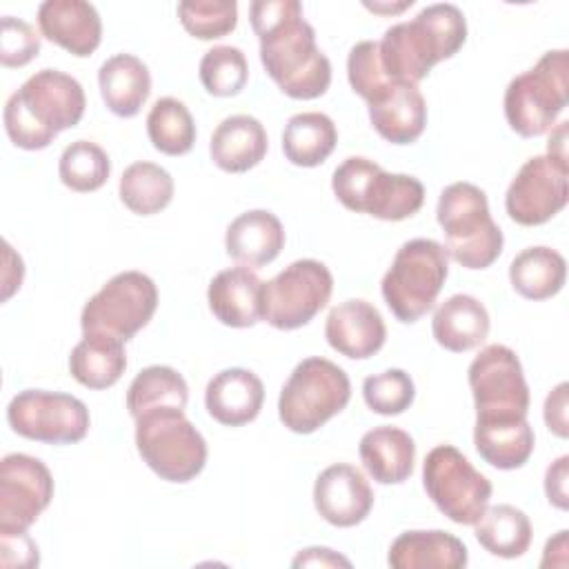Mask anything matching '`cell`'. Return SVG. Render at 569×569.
I'll use <instances>...</instances> for the list:
<instances>
[{"mask_svg": "<svg viewBox=\"0 0 569 569\" xmlns=\"http://www.w3.org/2000/svg\"><path fill=\"white\" fill-rule=\"evenodd\" d=\"M333 276L325 262L302 258L262 282V320L291 331L311 322L329 302Z\"/></svg>", "mask_w": 569, "mask_h": 569, "instance_id": "7c38bea8", "label": "cell"}, {"mask_svg": "<svg viewBox=\"0 0 569 569\" xmlns=\"http://www.w3.org/2000/svg\"><path fill=\"white\" fill-rule=\"evenodd\" d=\"M473 527L480 547L498 558H520L531 545L529 516L513 505L487 507Z\"/></svg>", "mask_w": 569, "mask_h": 569, "instance_id": "d6a6232c", "label": "cell"}, {"mask_svg": "<svg viewBox=\"0 0 569 569\" xmlns=\"http://www.w3.org/2000/svg\"><path fill=\"white\" fill-rule=\"evenodd\" d=\"M124 369V342L107 333H84L69 356L71 376L87 389L113 387Z\"/></svg>", "mask_w": 569, "mask_h": 569, "instance_id": "f546056e", "label": "cell"}, {"mask_svg": "<svg viewBox=\"0 0 569 569\" xmlns=\"http://www.w3.org/2000/svg\"><path fill=\"white\" fill-rule=\"evenodd\" d=\"M331 189L349 211L387 222L411 218L425 202V187L418 178L387 173L380 164L362 156H349L336 167Z\"/></svg>", "mask_w": 569, "mask_h": 569, "instance_id": "5b68a950", "label": "cell"}, {"mask_svg": "<svg viewBox=\"0 0 569 569\" xmlns=\"http://www.w3.org/2000/svg\"><path fill=\"white\" fill-rule=\"evenodd\" d=\"M267 131L262 122L247 113L224 118L211 136L209 153L218 169L227 173H244L260 164L267 156Z\"/></svg>", "mask_w": 569, "mask_h": 569, "instance_id": "cb8c5ba5", "label": "cell"}, {"mask_svg": "<svg viewBox=\"0 0 569 569\" xmlns=\"http://www.w3.org/2000/svg\"><path fill=\"white\" fill-rule=\"evenodd\" d=\"M467 560L465 542L440 529L402 531L387 556L393 569H462Z\"/></svg>", "mask_w": 569, "mask_h": 569, "instance_id": "d4e9b609", "label": "cell"}, {"mask_svg": "<svg viewBox=\"0 0 569 569\" xmlns=\"http://www.w3.org/2000/svg\"><path fill=\"white\" fill-rule=\"evenodd\" d=\"M489 325V313L478 298L469 293H456L440 302L436 309L431 333L442 349L462 353L485 342Z\"/></svg>", "mask_w": 569, "mask_h": 569, "instance_id": "f1b7e54d", "label": "cell"}, {"mask_svg": "<svg viewBox=\"0 0 569 569\" xmlns=\"http://www.w3.org/2000/svg\"><path fill=\"white\" fill-rule=\"evenodd\" d=\"M411 4H413V0L402 2V4H398V7H393V4H391V7H382V4H367V7H369V9H373V11H391V13H393V11H402V9L411 7Z\"/></svg>", "mask_w": 569, "mask_h": 569, "instance_id": "bcb514c9", "label": "cell"}, {"mask_svg": "<svg viewBox=\"0 0 569 569\" xmlns=\"http://www.w3.org/2000/svg\"><path fill=\"white\" fill-rule=\"evenodd\" d=\"M436 220L445 233V251L465 269H487L502 253V231L489 213L487 193L471 182L442 189Z\"/></svg>", "mask_w": 569, "mask_h": 569, "instance_id": "277c9868", "label": "cell"}, {"mask_svg": "<svg viewBox=\"0 0 569 569\" xmlns=\"http://www.w3.org/2000/svg\"><path fill=\"white\" fill-rule=\"evenodd\" d=\"M447 276L449 256L445 247L431 238H413L396 251L380 291L391 313L411 325L431 311Z\"/></svg>", "mask_w": 569, "mask_h": 569, "instance_id": "8992f818", "label": "cell"}, {"mask_svg": "<svg viewBox=\"0 0 569 569\" xmlns=\"http://www.w3.org/2000/svg\"><path fill=\"white\" fill-rule=\"evenodd\" d=\"M325 338L340 356L365 360L378 353L387 340L380 311L367 300H345L336 305L325 322Z\"/></svg>", "mask_w": 569, "mask_h": 569, "instance_id": "d6986e66", "label": "cell"}, {"mask_svg": "<svg viewBox=\"0 0 569 569\" xmlns=\"http://www.w3.org/2000/svg\"><path fill=\"white\" fill-rule=\"evenodd\" d=\"M567 160L551 153L529 158L505 193L509 218L522 227H538L565 209L569 198Z\"/></svg>", "mask_w": 569, "mask_h": 569, "instance_id": "9a60e30c", "label": "cell"}, {"mask_svg": "<svg viewBox=\"0 0 569 569\" xmlns=\"http://www.w3.org/2000/svg\"><path fill=\"white\" fill-rule=\"evenodd\" d=\"M362 398L373 413L398 416L413 405L416 387L407 371L387 369L382 373L365 378Z\"/></svg>", "mask_w": 569, "mask_h": 569, "instance_id": "ab89813d", "label": "cell"}, {"mask_svg": "<svg viewBox=\"0 0 569 569\" xmlns=\"http://www.w3.org/2000/svg\"><path fill=\"white\" fill-rule=\"evenodd\" d=\"M467 40L465 13L449 2L425 7L413 20L389 27L378 42L389 80L418 84L429 71L460 51Z\"/></svg>", "mask_w": 569, "mask_h": 569, "instance_id": "3957f363", "label": "cell"}, {"mask_svg": "<svg viewBox=\"0 0 569 569\" xmlns=\"http://www.w3.org/2000/svg\"><path fill=\"white\" fill-rule=\"evenodd\" d=\"M284 247V229L278 216L267 209H251L233 218L224 233L227 256L242 267H264Z\"/></svg>", "mask_w": 569, "mask_h": 569, "instance_id": "603a6c76", "label": "cell"}, {"mask_svg": "<svg viewBox=\"0 0 569 569\" xmlns=\"http://www.w3.org/2000/svg\"><path fill=\"white\" fill-rule=\"evenodd\" d=\"M351 398V382L342 367L327 358H305L289 373L278 398V416L293 433H313Z\"/></svg>", "mask_w": 569, "mask_h": 569, "instance_id": "ba28073f", "label": "cell"}, {"mask_svg": "<svg viewBox=\"0 0 569 569\" xmlns=\"http://www.w3.org/2000/svg\"><path fill=\"white\" fill-rule=\"evenodd\" d=\"M198 76L207 93L216 98L238 96L249 78L247 58L238 47L231 44L211 47L200 60Z\"/></svg>", "mask_w": 569, "mask_h": 569, "instance_id": "74e56055", "label": "cell"}, {"mask_svg": "<svg viewBox=\"0 0 569 569\" xmlns=\"http://www.w3.org/2000/svg\"><path fill=\"white\" fill-rule=\"evenodd\" d=\"M147 136L164 156H184L196 142V122L187 104L164 96L153 102L147 116Z\"/></svg>", "mask_w": 569, "mask_h": 569, "instance_id": "d590c367", "label": "cell"}, {"mask_svg": "<svg viewBox=\"0 0 569 569\" xmlns=\"http://www.w3.org/2000/svg\"><path fill=\"white\" fill-rule=\"evenodd\" d=\"M338 142L333 120L322 111H302L287 120L282 131L284 158L296 167L322 164Z\"/></svg>", "mask_w": 569, "mask_h": 569, "instance_id": "4dcf8cb0", "label": "cell"}, {"mask_svg": "<svg viewBox=\"0 0 569 569\" xmlns=\"http://www.w3.org/2000/svg\"><path fill=\"white\" fill-rule=\"evenodd\" d=\"M569 100L567 49L547 51L536 67L516 76L505 89L507 124L522 138L549 131Z\"/></svg>", "mask_w": 569, "mask_h": 569, "instance_id": "9c48e42d", "label": "cell"}, {"mask_svg": "<svg viewBox=\"0 0 569 569\" xmlns=\"http://www.w3.org/2000/svg\"><path fill=\"white\" fill-rule=\"evenodd\" d=\"M567 382H560L556 389H551V393L545 400V425L549 427V431H553L558 438H567L569 433V425H567Z\"/></svg>", "mask_w": 569, "mask_h": 569, "instance_id": "ee69618b", "label": "cell"}, {"mask_svg": "<svg viewBox=\"0 0 569 569\" xmlns=\"http://www.w3.org/2000/svg\"><path fill=\"white\" fill-rule=\"evenodd\" d=\"M422 487L456 525H476L489 507L491 482L453 445L433 447L422 462Z\"/></svg>", "mask_w": 569, "mask_h": 569, "instance_id": "30bf717a", "label": "cell"}, {"mask_svg": "<svg viewBox=\"0 0 569 569\" xmlns=\"http://www.w3.org/2000/svg\"><path fill=\"white\" fill-rule=\"evenodd\" d=\"M264 402L262 380L242 367L218 371L204 389L207 413L224 427H242L258 418Z\"/></svg>", "mask_w": 569, "mask_h": 569, "instance_id": "44dd1931", "label": "cell"}, {"mask_svg": "<svg viewBox=\"0 0 569 569\" xmlns=\"http://www.w3.org/2000/svg\"><path fill=\"white\" fill-rule=\"evenodd\" d=\"M40 53L38 31L13 16L2 18L0 27V62L2 67H24Z\"/></svg>", "mask_w": 569, "mask_h": 569, "instance_id": "b9f144b4", "label": "cell"}, {"mask_svg": "<svg viewBox=\"0 0 569 569\" xmlns=\"http://www.w3.org/2000/svg\"><path fill=\"white\" fill-rule=\"evenodd\" d=\"M9 427L36 442L73 445L80 442L91 425L87 405L62 391L24 389L7 407Z\"/></svg>", "mask_w": 569, "mask_h": 569, "instance_id": "4fadbf2b", "label": "cell"}, {"mask_svg": "<svg viewBox=\"0 0 569 569\" xmlns=\"http://www.w3.org/2000/svg\"><path fill=\"white\" fill-rule=\"evenodd\" d=\"M249 20L260 40V62L280 91L296 100L320 98L331 84V62L298 0H256Z\"/></svg>", "mask_w": 569, "mask_h": 569, "instance_id": "6da1fadb", "label": "cell"}, {"mask_svg": "<svg viewBox=\"0 0 569 569\" xmlns=\"http://www.w3.org/2000/svg\"><path fill=\"white\" fill-rule=\"evenodd\" d=\"M567 478H569V456H560L547 467L545 473V493L547 500L558 507L567 509L569 507V493H567Z\"/></svg>", "mask_w": 569, "mask_h": 569, "instance_id": "7bdbcfd3", "label": "cell"}, {"mask_svg": "<svg viewBox=\"0 0 569 569\" xmlns=\"http://www.w3.org/2000/svg\"><path fill=\"white\" fill-rule=\"evenodd\" d=\"M184 31L198 40H216L231 33L238 24L236 0H184L178 4Z\"/></svg>", "mask_w": 569, "mask_h": 569, "instance_id": "f35d334b", "label": "cell"}, {"mask_svg": "<svg viewBox=\"0 0 569 569\" xmlns=\"http://www.w3.org/2000/svg\"><path fill=\"white\" fill-rule=\"evenodd\" d=\"M173 178L171 173L156 162H133L129 164L118 184L122 204L136 216H153L169 207L173 198Z\"/></svg>", "mask_w": 569, "mask_h": 569, "instance_id": "e575fe53", "label": "cell"}, {"mask_svg": "<svg viewBox=\"0 0 569 569\" xmlns=\"http://www.w3.org/2000/svg\"><path fill=\"white\" fill-rule=\"evenodd\" d=\"M187 400V380L167 365L142 369L127 389V409L133 420L153 409H184Z\"/></svg>", "mask_w": 569, "mask_h": 569, "instance_id": "836d02e7", "label": "cell"}, {"mask_svg": "<svg viewBox=\"0 0 569 569\" xmlns=\"http://www.w3.org/2000/svg\"><path fill=\"white\" fill-rule=\"evenodd\" d=\"M338 567V565H342V567H351V562L345 558V556H340V553H336V551H331V549H327V547H309V549H302L296 558H293V567Z\"/></svg>", "mask_w": 569, "mask_h": 569, "instance_id": "f6af8a7d", "label": "cell"}, {"mask_svg": "<svg viewBox=\"0 0 569 569\" xmlns=\"http://www.w3.org/2000/svg\"><path fill=\"white\" fill-rule=\"evenodd\" d=\"M40 33L71 56H91L102 40V20L91 2L44 0L38 7Z\"/></svg>", "mask_w": 569, "mask_h": 569, "instance_id": "ac0fdd59", "label": "cell"}, {"mask_svg": "<svg viewBox=\"0 0 569 569\" xmlns=\"http://www.w3.org/2000/svg\"><path fill=\"white\" fill-rule=\"evenodd\" d=\"M313 505L322 520L347 529L360 525L369 516L373 507V491L360 469L338 462L318 473L313 485Z\"/></svg>", "mask_w": 569, "mask_h": 569, "instance_id": "e0dca14e", "label": "cell"}, {"mask_svg": "<svg viewBox=\"0 0 569 569\" xmlns=\"http://www.w3.org/2000/svg\"><path fill=\"white\" fill-rule=\"evenodd\" d=\"M473 445L485 462L509 471L522 467L531 458L536 436L527 416L476 418Z\"/></svg>", "mask_w": 569, "mask_h": 569, "instance_id": "484cf974", "label": "cell"}, {"mask_svg": "<svg viewBox=\"0 0 569 569\" xmlns=\"http://www.w3.org/2000/svg\"><path fill=\"white\" fill-rule=\"evenodd\" d=\"M98 87L111 113L133 118L151 93V73L138 56L116 53L100 64Z\"/></svg>", "mask_w": 569, "mask_h": 569, "instance_id": "83f0119b", "label": "cell"}, {"mask_svg": "<svg viewBox=\"0 0 569 569\" xmlns=\"http://www.w3.org/2000/svg\"><path fill=\"white\" fill-rule=\"evenodd\" d=\"M367 104L373 129L391 144H411L427 127V102L418 84L393 80Z\"/></svg>", "mask_w": 569, "mask_h": 569, "instance_id": "ffe728a7", "label": "cell"}, {"mask_svg": "<svg viewBox=\"0 0 569 569\" xmlns=\"http://www.w3.org/2000/svg\"><path fill=\"white\" fill-rule=\"evenodd\" d=\"M362 467L380 485H400L413 473V438L398 427H373L360 438Z\"/></svg>", "mask_w": 569, "mask_h": 569, "instance_id": "4316f807", "label": "cell"}, {"mask_svg": "<svg viewBox=\"0 0 569 569\" xmlns=\"http://www.w3.org/2000/svg\"><path fill=\"white\" fill-rule=\"evenodd\" d=\"M469 387L476 418H516L529 411V387L513 349L487 345L471 360Z\"/></svg>", "mask_w": 569, "mask_h": 569, "instance_id": "5bb4252c", "label": "cell"}, {"mask_svg": "<svg viewBox=\"0 0 569 569\" xmlns=\"http://www.w3.org/2000/svg\"><path fill=\"white\" fill-rule=\"evenodd\" d=\"M111 173L107 151L91 140H76L64 147L58 160V176L76 193L98 191Z\"/></svg>", "mask_w": 569, "mask_h": 569, "instance_id": "8d00e7d4", "label": "cell"}, {"mask_svg": "<svg viewBox=\"0 0 569 569\" xmlns=\"http://www.w3.org/2000/svg\"><path fill=\"white\" fill-rule=\"evenodd\" d=\"M347 78L351 89L367 102H371L393 80L387 78L376 40H360L351 47L347 58Z\"/></svg>", "mask_w": 569, "mask_h": 569, "instance_id": "60d3db41", "label": "cell"}, {"mask_svg": "<svg viewBox=\"0 0 569 569\" xmlns=\"http://www.w3.org/2000/svg\"><path fill=\"white\" fill-rule=\"evenodd\" d=\"M511 287L527 300L556 296L567 280V262L551 247H527L509 264Z\"/></svg>", "mask_w": 569, "mask_h": 569, "instance_id": "1f68e13d", "label": "cell"}, {"mask_svg": "<svg viewBox=\"0 0 569 569\" xmlns=\"http://www.w3.org/2000/svg\"><path fill=\"white\" fill-rule=\"evenodd\" d=\"M53 498L47 465L29 453H7L0 462V533L27 531Z\"/></svg>", "mask_w": 569, "mask_h": 569, "instance_id": "2e32d148", "label": "cell"}, {"mask_svg": "<svg viewBox=\"0 0 569 569\" xmlns=\"http://www.w3.org/2000/svg\"><path fill=\"white\" fill-rule=\"evenodd\" d=\"M156 307V282L142 271H122L87 300L80 313V327L82 333H107L127 342L147 327Z\"/></svg>", "mask_w": 569, "mask_h": 569, "instance_id": "8fae6325", "label": "cell"}, {"mask_svg": "<svg viewBox=\"0 0 569 569\" xmlns=\"http://www.w3.org/2000/svg\"><path fill=\"white\" fill-rule=\"evenodd\" d=\"M87 98L82 84L58 69H42L29 76L4 104V129L9 140L24 149L38 151L53 138L76 127L84 116Z\"/></svg>", "mask_w": 569, "mask_h": 569, "instance_id": "7a4b0ae2", "label": "cell"}, {"mask_svg": "<svg viewBox=\"0 0 569 569\" xmlns=\"http://www.w3.org/2000/svg\"><path fill=\"white\" fill-rule=\"evenodd\" d=\"M136 449L167 482H189L207 465V442L184 409H153L136 418Z\"/></svg>", "mask_w": 569, "mask_h": 569, "instance_id": "52a82bcc", "label": "cell"}, {"mask_svg": "<svg viewBox=\"0 0 569 569\" xmlns=\"http://www.w3.org/2000/svg\"><path fill=\"white\" fill-rule=\"evenodd\" d=\"M211 313L227 327L244 329L262 320V280L249 267H229L207 289Z\"/></svg>", "mask_w": 569, "mask_h": 569, "instance_id": "7402d4cb", "label": "cell"}]
</instances>
